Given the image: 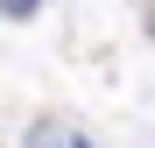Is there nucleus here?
<instances>
[{
    "mask_svg": "<svg viewBox=\"0 0 155 148\" xmlns=\"http://www.w3.org/2000/svg\"><path fill=\"white\" fill-rule=\"evenodd\" d=\"M71 134L78 127H71L64 113H35L28 127H21V148H71Z\"/></svg>",
    "mask_w": 155,
    "mask_h": 148,
    "instance_id": "1",
    "label": "nucleus"
},
{
    "mask_svg": "<svg viewBox=\"0 0 155 148\" xmlns=\"http://www.w3.org/2000/svg\"><path fill=\"white\" fill-rule=\"evenodd\" d=\"M0 14H7V21H35V14H42V0H0Z\"/></svg>",
    "mask_w": 155,
    "mask_h": 148,
    "instance_id": "2",
    "label": "nucleus"
},
{
    "mask_svg": "<svg viewBox=\"0 0 155 148\" xmlns=\"http://www.w3.org/2000/svg\"><path fill=\"white\" fill-rule=\"evenodd\" d=\"M141 35L155 42V0H141Z\"/></svg>",
    "mask_w": 155,
    "mask_h": 148,
    "instance_id": "3",
    "label": "nucleus"
},
{
    "mask_svg": "<svg viewBox=\"0 0 155 148\" xmlns=\"http://www.w3.org/2000/svg\"><path fill=\"white\" fill-rule=\"evenodd\" d=\"M71 148H92V141H85V134H71Z\"/></svg>",
    "mask_w": 155,
    "mask_h": 148,
    "instance_id": "4",
    "label": "nucleus"
}]
</instances>
